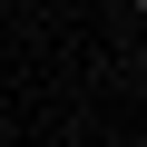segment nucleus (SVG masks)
<instances>
[{
    "instance_id": "1",
    "label": "nucleus",
    "mask_w": 147,
    "mask_h": 147,
    "mask_svg": "<svg viewBox=\"0 0 147 147\" xmlns=\"http://www.w3.org/2000/svg\"><path fill=\"white\" fill-rule=\"evenodd\" d=\"M137 20H147V0H137Z\"/></svg>"
}]
</instances>
